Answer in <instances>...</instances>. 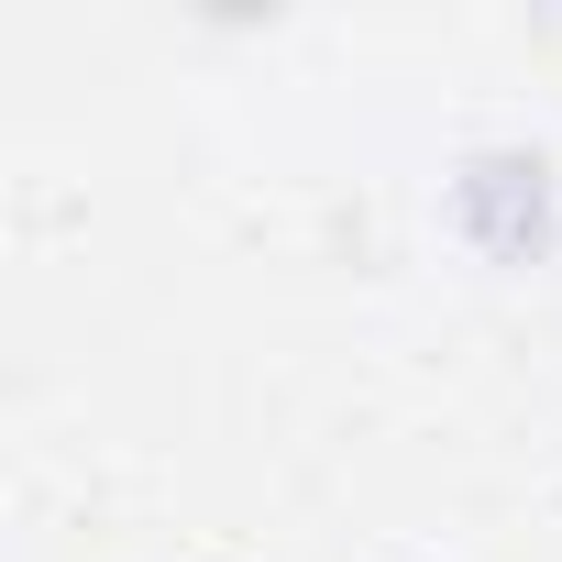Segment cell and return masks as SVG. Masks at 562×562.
Instances as JSON below:
<instances>
[{"label": "cell", "mask_w": 562, "mask_h": 562, "mask_svg": "<svg viewBox=\"0 0 562 562\" xmlns=\"http://www.w3.org/2000/svg\"><path fill=\"white\" fill-rule=\"evenodd\" d=\"M540 210H551V188H540L529 155H485V166L463 177V221L485 232V254H529V243H540Z\"/></svg>", "instance_id": "obj_1"}]
</instances>
